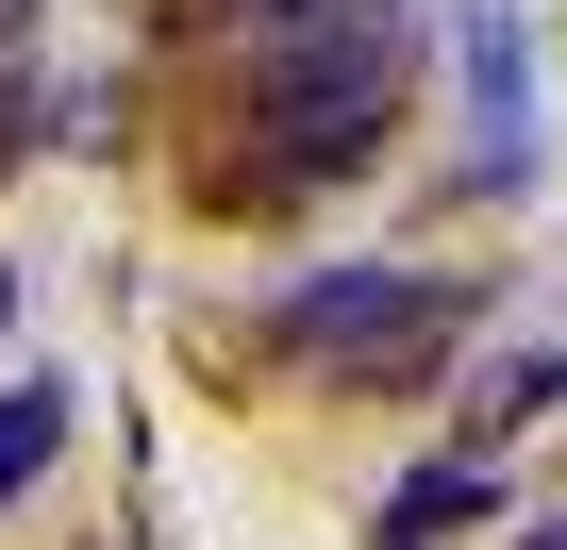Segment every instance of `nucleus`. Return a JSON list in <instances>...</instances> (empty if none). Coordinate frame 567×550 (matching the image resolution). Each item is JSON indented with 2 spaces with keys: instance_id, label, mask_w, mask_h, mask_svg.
I'll return each mask as SVG.
<instances>
[{
  "instance_id": "nucleus-2",
  "label": "nucleus",
  "mask_w": 567,
  "mask_h": 550,
  "mask_svg": "<svg viewBox=\"0 0 567 550\" xmlns=\"http://www.w3.org/2000/svg\"><path fill=\"white\" fill-rule=\"evenodd\" d=\"M467 318H484V284H467V267H318V284H284V301L250 318V351L384 401V384H434Z\"/></svg>"
},
{
  "instance_id": "nucleus-1",
  "label": "nucleus",
  "mask_w": 567,
  "mask_h": 550,
  "mask_svg": "<svg viewBox=\"0 0 567 550\" xmlns=\"http://www.w3.org/2000/svg\"><path fill=\"white\" fill-rule=\"evenodd\" d=\"M401 68H417V0H368V18L301 34V51H250V184H351L401 117Z\"/></svg>"
},
{
  "instance_id": "nucleus-7",
  "label": "nucleus",
  "mask_w": 567,
  "mask_h": 550,
  "mask_svg": "<svg viewBox=\"0 0 567 550\" xmlns=\"http://www.w3.org/2000/svg\"><path fill=\"white\" fill-rule=\"evenodd\" d=\"M0 334H18V267H0Z\"/></svg>"
},
{
  "instance_id": "nucleus-6",
  "label": "nucleus",
  "mask_w": 567,
  "mask_h": 550,
  "mask_svg": "<svg viewBox=\"0 0 567 550\" xmlns=\"http://www.w3.org/2000/svg\"><path fill=\"white\" fill-rule=\"evenodd\" d=\"M51 450H68V384H0V500H18Z\"/></svg>"
},
{
  "instance_id": "nucleus-5",
  "label": "nucleus",
  "mask_w": 567,
  "mask_h": 550,
  "mask_svg": "<svg viewBox=\"0 0 567 550\" xmlns=\"http://www.w3.org/2000/svg\"><path fill=\"white\" fill-rule=\"evenodd\" d=\"M567 401V334H534V351H484V384H467V434H534Z\"/></svg>"
},
{
  "instance_id": "nucleus-3",
  "label": "nucleus",
  "mask_w": 567,
  "mask_h": 550,
  "mask_svg": "<svg viewBox=\"0 0 567 550\" xmlns=\"http://www.w3.org/2000/svg\"><path fill=\"white\" fill-rule=\"evenodd\" d=\"M451 51H467V184H534V51H517V0H467Z\"/></svg>"
},
{
  "instance_id": "nucleus-8",
  "label": "nucleus",
  "mask_w": 567,
  "mask_h": 550,
  "mask_svg": "<svg viewBox=\"0 0 567 550\" xmlns=\"http://www.w3.org/2000/svg\"><path fill=\"white\" fill-rule=\"evenodd\" d=\"M0 167H18V101H0Z\"/></svg>"
},
{
  "instance_id": "nucleus-4",
  "label": "nucleus",
  "mask_w": 567,
  "mask_h": 550,
  "mask_svg": "<svg viewBox=\"0 0 567 550\" xmlns=\"http://www.w3.org/2000/svg\"><path fill=\"white\" fill-rule=\"evenodd\" d=\"M467 517H501V467H484V450H451V467H417V484L384 500V550H434V533H467Z\"/></svg>"
}]
</instances>
